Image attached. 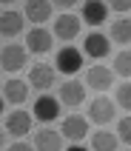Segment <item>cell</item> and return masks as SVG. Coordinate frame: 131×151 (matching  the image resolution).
<instances>
[{
    "label": "cell",
    "instance_id": "30bf717a",
    "mask_svg": "<svg viewBox=\"0 0 131 151\" xmlns=\"http://www.w3.org/2000/svg\"><path fill=\"white\" fill-rule=\"evenodd\" d=\"M86 86H91L94 91H106L114 86V71L108 66H91L86 71Z\"/></svg>",
    "mask_w": 131,
    "mask_h": 151
},
{
    "label": "cell",
    "instance_id": "484cf974",
    "mask_svg": "<svg viewBox=\"0 0 131 151\" xmlns=\"http://www.w3.org/2000/svg\"><path fill=\"white\" fill-rule=\"evenodd\" d=\"M0 148H6V131L0 128Z\"/></svg>",
    "mask_w": 131,
    "mask_h": 151
},
{
    "label": "cell",
    "instance_id": "4fadbf2b",
    "mask_svg": "<svg viewBox=\"0 0 131 151\" xmlns=\"http://www.w3.org/2000/svg\"><path fill=\"white\" fill-rule=\"evenodd\" d=\"M51 43H54V40H51V34L46 32V29H40V26L26 34V49L34 51V54H46V51L51 49Z\"/></svg>",
    "mask_w": 131,
    "mask_h": 151
},
{
    "label": "cell",
    "instance_id": "ffe728a7",
    "mask_svg": "<svg viewBox=\"0 0 131 151\" xmlns=\"http://www.w3.org/2000/svg\"><path fill=\"white\" fill-rule=\"evenodd\" d=\"M111 71H117L120 77H128V74H131V51H128V49H123V51L114 57V68H111Z\"/></svg>",
    "mask_w": 131,
    "mask_h": 151
},
{
    "label": "cell",
    "instance_id": "9a60e30c",
    "mask_svg": "<svg viewBox=\"0 0 131 151\" xmlns=\"http://www.w3.org/2000/svg\"><path fill=\"white\" fill-rule=\"evenodd\" d=\"M23 32V14L20 12H3L0 14V34L3 37H17V34Z\"/></svg>",
    "mask_w": 131,
    "mask_h": 151
},
{
    "label": "cell",
    "instance_id": "2e32d148",
    "mask_svg": "<svg viewBox=\"0 0 131 151\" xmlns=\"http://www.w3.org/2000/svg\"><path fill=\"white\" fill-rule=\"evenodd\" d=\"M34 148H40V151L63 148V134H60V131H51V128H43V131L34 134Z\"/></svg>",
    "mask_w": 131,
    "mask_h": 151
},
{
    "label": "cell",
    "instance_id": "7402d4cb",
    "mask_svg": "<svg viewBox=\"0 0 131 151\" xmlns=\"http://www.w3.org/2000/svg\"><path fill=\"white\" fill-rule=\"evenodd\" d=\"M117 134H120V143H123V145L131 143V120L128 117H123L120 123H117Z\"/></svg>",
    "mask_w": 131,
    "mask_h": 151
},
{
    "label": "cell",
    "instance_id": "d4e9b609",
    "mask_svg": "<svg viewBox=\"0 0 131 151\" xmlns=\"http://www.w3.org/2000/svg\"><path fill=\"white\" fill-rule=\"evenodd\" d=\"M51 3H54V6H63V9H71L77 0H51Z\"/></svg>",
    "mask_w": 131,
    "mask_h": 151
},
{
    "label": "cell",
    "instance_id": "83f0119b",
    "mask_svg": "<svg viewBox=\"0 0 131 151\" xmlns=\"http://www.w3.org/2000/svg\"><path fill=\"white\" fill-rule=\"evenodd\" d=\"M0 114H3V97H0Z\"/></svg>",
    "mask_w": 131,
    "mask_h": 151
},
{
    "label": "cell",
    "instance_id": "d6986e66",
    "mask_svg": "<svg viewBox=\"0 0 131 151\" xmlns=\"http://www.w3.org/2000/svg\"><path fill=\"white\" fill-rule=\"evenodd\" d=\"M91 148L94 151H114L117 148V137L111 131H94L91 137Z\"/></svg>",
    "mask_w": 131,
    "mask_h": 151
},
{
    "label": "cell",
    "instance_id": "44dd1931",
    "mask_svg": "<svg viewBox=\"0 0 131 151\" xmlns=\"http://www.w3.org/2000/svg\"><path fill=\"white\" fill-rule=\"evenodd\" d=\"M117 103H120V109H131V86L128 83L117 86Z\"/></svg>",
    "mask_w": 131,
    "mask_h": 151
},
{
    "label": "cell",
    "instance_id": "ba28073f",
    "mask_svg": "<svg viewBox=\"0 0 131 151\" xmlns=\"http://www.w3.org/2000/svg\"><path fill=\"white\" fill-rule=\"evenodd\" d=\"M34 117L40 120V123L57 120L60 117V100H57V97H51V94H40V97L34 100Z\"/></svg>",
    "mask_w": 131,
    "mask_h": 151
},
{
    "label": "cell",
    "instance_id": "7a4b0ae2",
    "mask_svg": "<svg viewBox=\"0 0 131 151\" xmlns=\"http://www.w3.org/2000/svg\"><path fill=\"white\" fill-rule=\"evenodd\" d=\"M0 66H3V71H20V68H26V49L23 46H17V43H9V46H3V51H0Z\"/></svg>",
    "mask_w": 131,
    "mask_h": 151
},
{
    "label": "cell",
    "instance_id": "52a82bcc",
    "mask_svg": "<svg viewBox=\"0 0 131 151\" xmlns=\"http://www.w3.org/2000/svg\"><path fill=\"white\" fill-rule=\"evenodd\" d=\"M32 131V114L23 109H17V111H9L6 114V134L12 137H26Z\"/></svg>",
    "mask_w": 131,
    "mask_h": 151
},
{
    "label": "cell",
    "instance_id": "5b68a950",
    "mask_svg": "<svg viewBox=\"0 0 131 151\" xmlns=\"http://www.w3.org/2000/svg\"><path fill=\"white\" fill-rule=\"evenodd\" d=\"M63 106H68V109H77V106H83L86 103V83H80V80H66L63 86H60V97H57Z\"/></svg>",
    "mask_w": 131,
    "mask_h": 151
},
{
    "label": "cell",
    "instance_id": "cb8c5ba5",
    "mask_svg": "<svg viewBox=\"0 0 131 151\" xmlns=\"http://www.w3.org/2000/svg\"><path fill=\"white\" fill-rule=\"evenodd\" d=\"M9 148L12 151H29V148H34V143H29V140H14Z\"/></svg>",
    "mask_w": 131,
    "mask_h": 151
},
{
    "label": "cell",
    "instance_id": "277c9868",
    "mask_svg": "<svg viewBox=\"0 0 131 151\" xmlns=\"http://www.w3.org/2000/svg\"><path fill=\"white\" fill-rule=\"evenodd\" d=\"M83 54H89L91 60H103L111 54V40L100 32H91L86 40H83Z\"/></svg>",
    "mask_w": 131,
    "mask_h": 151
},
{
    "label": "cell",
    "instance_id": "9c48e42d",
    "mask_svg": "<svg viewBox=\"0 0 131 151\" xmlns=\"http://www.w3.org/2000/svg\"><path fill=\"white\" fill-rule=\"evenodd\" d=\"M80 34V17L71 14V12H66V14L54 17V37L60 40H74Z\"/></svg>",
    "mask_w": 131,
    "mask_h": 151
},
{
    "label": "cell",
    "instance_id": "e0dca14e",
    "mask_svg": "<svg viewBox=\"0 0 131 151\" xmlns=\"http://www.w3.org/2000/svg\"><path fill=\"white\" fill-rule=\"evenodd\" d=\"M3 97H6L9 103H14V106H20V103L29 100V86H26L23 80H17V77H12V80L3 86Z\"/></svg>",
    "mask_w": 131,
    "mask_h": 151
},
{
    "label": "cell",
    "instance_id": "6da1fadb",
    "mask_svg": "<svg viewBox=\"0 0 131 151\" xmlns=\"http://www.w3.org/2000/svg\"><path fill=\"white\" fill-rule=\"evenodd\" d=\"M54 68H57L60 74H77L83 68V51L74 49V46H63L57 51V57H54Z\"/></svg>",
    "mask_w": 131,
    "mask_h": 151
},
{
    "label": "cell",
    "instance_id": "3957f363",
    "mask_svg": "<svg viewBox=\"0 0 131 151\" xmlns=\"http://www.w3.org/2000/svg\"><path fill=\"white\" fill-rule=\"evenodd\" d=\"M89 120L91 123H97V126H106L114 120V100H108V97H94L89 103Z\"/></svg>",
    "mask_w": 131,
    "mask_h": 151
},
{
    "label": "cell",
    "instance_id": "8fae6325",
    "mask_svg": "<svg viewBox=\"0 0 131 151\" xmlns=\"http://www.w3.org/2000/svg\"><path fill=\"white\" fill-rule=\"evenodd\" d=\"M54 74H57L54 66L37 63V66H32V71H29V86H34V88H49V86H54Z\"/></svg>",
    "mask_w": 131,
    "mask_h": 151
},
{
    "label": "cell",
    "instance_id": "ac0fdd59",
    "mask_svg": "<svg viewBox=\"0 0 131 151\" xmlns=\"http://www.w3.org/2000/svg\"><path fill=\"white\" fill-rule=\"evenodd\" d=\"M108 40H117L120 46H128V43H131V20H128V17H120V20L111 23Z\"/></svg>",
    "mask_w": 131,
    "mask_h": 151
},
{
    "label": "cell",
    "instance_id": "4316f807",
    "mask_svg": "<svg viewBox=\"0 0 131 151\" xmlns=\"http://www.w3.org/2000/svg\"><path fill=\"white\" fill-rule=\"evenodd\" d=\"M0 3H6V6H9V3H17V0H0Z\"/></svg>",
    "mask_w": 131,
    "mask_h": 151
},
{
    "label": "cell",
    "instance_id": "5bb4252c",
    "mask_svg": "<svg viewBox=\"0 0 131 151\" xmlns=\"http://www.w3.org/2000/svg\"><path fill=\"white\" fill-rule=\"evenodd\" d=\"M26 20L32 23H46L51 17V0H26Z\"/></svg>",
    "mask_w": 131,
    "mask_h": 151
},
{
    "label": "cell",
    "instance_id": "7c38bea8",
    "mask_svg": "<svg viewBox=\"0 0 131 151\" xmlns=\"http://www.w3.org/2000/svg\"><path fill=\"white\" fill-rule=\"evenodd\" d=\"M106 17H108V6L103 0H86V3H83L80 20H86L89 26H100Z\"/></svg>",
    "mask_w": 131,
    "mask_h": 151
},
{
    "label": "cell",
    "instance_id": "603a6c76",
    "mask_svg": "<svg viewBox=\"0 0 131 151\" xmlns=\"http://www.w3.org/2000/svg\"><path fill=\"white\" fill-rule=\"evenodd\" d=\"M106 6L114 9V12H128V9H131V0H108Z\"/></svg>",
    "mask_w": 131,
    "mask_h": 151
},
{
    "label": "cell",
    "instance_id": "8992f818",
    "mask_svg": "<svg viewBox=\"0 0 131 151\" xmlns=\"http://www.w3.org/2000/svg\"><path fill=\"white\" fill-rule=\"evenodd\" d=\"M60 134L74 143V140H83V137L89 134V117H83V114H68L63 120V126H60Z\"/></svg>",
    "mask_w": 131,
    "mask_h": 151
}]
</instances>
